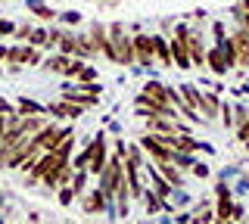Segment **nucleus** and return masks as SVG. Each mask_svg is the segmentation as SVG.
Instances as JSON below:
<instances>
[{
	"instance_id": "nucleus-1",
	"label": "nucleus",
	"mask_w": 249,
	"mask_h": 224,
	"mask_svg": "<svg viewBox=\"0 0 249 224\" xmlns=\"http://www.w3.org/2000/svg\"><path fill=\"white\" fill-rule=\"evenodd\" d=\"M109 44H112V56L119 66H134V44H131L128 32L115 22V25H109Z\"/></svg>"
},
{
	"instance_id": "nucleus-2",
	"label": "nucleus",
	"mask_w": 249,
	"mask_h": 224,
	"mask_svg": "<svg viewBox=\"0 0 249 224\" xmlns=\"http://www.w3.org/2000/svg\"><path fill=\"white\" fill-rule=\"evenodd\" d=\"M69 159H62L59 153H44L41 159L35 162V168H31V181H44V177H53L59 172V168H66Z\"/></svg>"
},
{
	"instance_id": "nucleus-3",
	"label": "nucleus",
	"mask_w": 249,
	"mask_h": 224,
	"mask_svg": "<svg viewBox=\"0 0 249 224\" xmlns=\"http://www.w3.org/2000/svg\"><path fill=\"white\" fill-rule=\"evenodd\" d=\"M66 137H72V128H56V125H47L41 134L35 137V143L41 146V153H53L56 146L66 140Z\"/></svg>"
},
{
	"instance_id": "nucleus-4",
	"label": "nucleus",
	"mask_w": 249,
	"mask_h": 224,
	"mask_svg": "<svg viewBox=\"0 0 249 224\" xmlns=\"http://www.w3.org/2000/svg\"><path fill=\"white\" fill-rule=\"evenodd\" d=\"M88 156H90V165H88V172L90 174H103V168H106V137L103 134H97V140H93L88 146Z\"/></svg>"
},
{
	"instance_id": "nucleus-5",
	"label": "nucleus",
	"mask_w": 249,
	"mask_h": 224,
	"mask_svg": "<svg viewBox=\"0 0 249 224\" xmlns=\"http://www.w3.org/2000/svg\"><path fill=\"white\" fill-rule=\"evenodd\" d=\"M131 44H134V63L137 66L156 63V56H153V37L150 34H134V37H131Z\"/></svg>"
},
{
	"instance_id": "nucleus-6",
	"label": "nucleus",
	"mask_w": 249,
	"mask_h": 224,
	"mask_svg": "<svg viewBox=\"0 0 249 224\" xmlns=\"http://www.w3.org/2000/svg\"><path fill=\"white\" fill-rule=\"evenodd\" d=\"M231 47H233V63L249 66V32L246 28H237L231 34Z\"/></svg>"
},
{
	"instance_id": "nucleus-7",
	"label": "nucleus",
	"mask_w": 249,
	"mask_h": 224,
	"mask_svg": "<svg viewBox=\"0 0 249 224\" xmlns=\"http://www.w3.org/2000/svg\"><path fill=\"white\" fill-rule=\"evenodd\" d=\"M199 32H190L187 34V53H190V66H206V50H202V41H199Z\"/></svg>"
},
{
	"instance_id": "nucleus-8",
	"label": "nucleus",
	"mask_w": 249,
	"mask_h": 224,
	"mask_svg": "<svg viewBox=\"0 0 249 224\" xmlns=\"http://www.w3.org/2000/svg\"><path fill=\"white\" fill-rule=\"evenodd\" d=\"M143 150H146V153H150V156H153L156 162H159V165H162V162H171V159H175V150H168V146H162V143H156V140H153V137H150V134H146V137H143Z\"/></svg>"
},
{
	"instance_id": "nucleus-9",
	"label": "nucleus",
	"mask_w": 249,
	"mask_h": 224,
	"mask_svg": "<svg viewBox=\"0 0 249 224\" xmlns=\"http://www.w3.org/2000/svg\"><path fill=\"white\" fill-rule=\"evenodd\" d=\"M206 63H209V69H212V72H215V75H224V72H228V69L233 66V63H231V59H228V56H224V50H221V47H215V50H209V53H206Z\"/></svg>"
},
{
	"instance_id": "nucleus-10",
	"label": "nucleus",
	"mask_w": 249,
	"mask_h": 224,
	"mask_svg": "<svg viewBox=\"0 0 249 224\" xmlns=\"http://www.w3.org/2000/svg\"><path fill=\"white\" fill-rule=\"evenodd\" d=\"M143 97L153 100V103L168 106V87H165V84H159V81H146L143 84Z\"/></svg>"
},
{
	"instance_id": "nucleus-11",
	"label": "nucleus",
	"mask_w": 249,
	"mask_h": 224,
	"mask_svg": "<svg viewBox=\"0 0 249 224\" xmlns=\"http://www.w3.org/2000/svg\"><path fill=\"white\" fill-rule=\"evenodd\" d=\"M153 56L159 59V66H171V50L162 34H153Z\"/></svg>"
},
{
	"instance_id": "nucleus-12",
	"label": "nucleus",
	"mask_w": 249,
	"mask_h": 224,
	"mask_svg": "<svg viewBox=\"0 0 249 224\" xmlns=\"http://www.w3.org/2000/svg\"><path fill=\"white\" fill-rule=\"evenodd\" d=\"M47 109L41 103H35V100H19L16 103V115H22V119H28V115H44Z\"/></svg>"
},
{
	"instance_id": "nucleus-13",
	"label": "nucleus",
	"mask_w": 249,
	"mask_h": 224,
	"mask_svg": "<svg viewBox=\"0 0 249 224\" xmlns=\"http://www.w3.org/2000/svg\"><path fill=\"white\" fill-rule=\"evenodd\" d=\"M103 206H106L103 190H93V193L84 196V212H103Z\"/></svg>"
},
{
	"instance_id": "nucleus-14",
	"label": "nucleus",
	"mask_w": 249,
	"mask_h": 224,
	"mask_svg": "<svg viewBox=\"0 0 249 224\" xmlns=\"http://www.w3.org/2000/svg\"><path fill=\"white\" fill-rule=\"evenodd\" d=\"M150 177H153V184H156V196L159 199H165L168 193H171V184L165 181V177H162L159 172H156V168H150Z\"/></svg>"
},
{
	"instance_id": "nucleus-15",
	"label": "nucleus",
	"mask_w": 249,
	"mask_h": 224,
	"mask_svg": "<svg viewBox=\"0 0 249 224\" xmlns=\"http://www.w3.org/2000/svg\"><path fill=\"white\" fill-rule=\"evenodd\" d=\"M44 66L50 69V72H62V75H66V72H69V66H72V59H69V56H62V53H59V56H50Z\"/></svg>"
},
{
	"instance_id": "nucleus-16",
	"label": "nucleus",
	"mask_w": 249,
	"mask_h": 224,
	"mask_svg": "<svg viewBox=\"0 0 249 224\" xmlns=\"http://www.w3.org/2000/svg\"><path fill=\"white\" fill-rule=\"evenodd\" d=\"M59 50H62V56H72V53L78 50V37H72V34H66V32H59Z\"/></svg>"
},
{
	"instance_id": "nucleus-17",
	"label": "nucleus",
	"mask_w": 249,
	"mask_h": 224,
	"mask_svg": "<svg viewBox=\"0 0 249 224\" xmlns=\"http://www.w3.org/2000/svg\"><path fill=\"white\" fill-rule=\"evenodd\" d=\"M162 172H165V181L171 187H181V174H178V168L171 165V162H162Z\"/></svg>"
},
{
	"instance_id": "nucleus-18",
	"label": "nucleus",
	"mask_w": 249,
	"mask_h": 224,
	"mask_svg": "<svg viewBox=\"0 0 249 224\" xmlns=\"http://www.w3.org/2000/svg\"><path fill=\"white\" fill-rule=\"evenodd\" d=\"M181 90H184V97L190 100V109H196V106H199V97H202V94H199L196 87H193V84H181Z\"/></svg>"
},
{
	"instance_id": "nucleus-19",
	"label": "nucleus",
	"mask_w": 249,
	"mask_h": 224,
	"mask_svg": "<svg viewBox=\"0 0 249 224\" xmlns=\"http://www.w3.org/2000/svg\"><path fill=\"white\" fill-rule=\"evenodd\" d=\"M47 37H50V32L37 28V32H31V37H28V47H41V44H47Z\"/></svg>"
},
{
	"instance_id": "nucleus-20",
	"label": "nucleus",
	"mask_w": 249,
	"mask_h": 224,
	"mask_svg": "<svg viewBox=\"0 0 249 224\" xmlns=\"http://www.w3.org/2000/svg\"><path fill=\"white\" fill-rule=\"evenodd\" d=\"M233 112H237V115H233V125H237V128H243L246 125V119H249V112H246V106H237V109H233Z\"/></svg>"
},
{
	"instance_id": "nucleus-21",
	"label": "nucleus",
	"mask_w": 249,
	"mask_h": 224,
	"mask_svg": "<svg viewBox=\"0 0 249 224\" xmlns=\"http://www.w3.org/2000/svg\"><path fill=\"white\" fill-rule=\"evenodd\" d=\"M93 78H97V72H93L90 66H84L81 72H78V81H81V84H93Z\"/></svg>"
},
{
	"instance_id": "nucleus-22",
	"label": "nucleus",
	"mask_w": 249,
	"mask_h": 224,
	"mask_svg": "<svg viewBox=\"0 0 249 224\" xmlns=\"http://www.w3.org/2000/svg\"><path fill=\"white\" fill-rule=\"evenodd\" d=\"M72 199H75V190L72 187H59V203L62 206H72Z\"/></svg>"
},
{
	"instance_id": "nucleus-23",
	"label": "nucleus",
	"mask_w": 249,
	"mask_h": 224,
	"mask_svg": "<svg viewBox=\"0 0 249 224\" xmlns=\"http://www.w3.org/2000/svg\"><path fill=\"white\" fill-rule=\"evenodd\" d=\"M171 165H181V168H190L193 159L190 156H181V153H175V159H171Z\"/></svg>"
},
{
	"instance_id": "nucleus-24",
	"label": "nucleus",
	"mask_w": 249,
	"mask_h": 224,
	"mask_svg": "<svg viewBox=\"0 0 249 224\" xmlns=\"http://www.w3.org/2000/svg\"><path fill=\"white\" fill-rule=\"evenodd\" d=\"M35 13H37L41 19H53V16H56V10H50V6H41V3L35 6Z\"/></svg>"
},
{
	"instance_id": "nucleus-25",
	"label": "nucleus",
	"mask_w": 249,
	"mask_h": 224,
	"mask_svg": "<svg viewBox=\"0 0 249 224\" xmlns=\"http://www.w3.org/2000/svg\"><path fill=\"white\" fill-rule=\"evenodd\" d=\"M143 199H146V208H150V212L159 208V196H156V193H143Z\"/></svg>"
},
{
	"instance_id": "nucleus-26",
	"label": "nucleus",
	"mask_w": 249,
	"mask_h": 224,
	"mask_svg": "<svg viewBox=\"0 0 249 224\" xmlns=\"http://www.w3.org/2000/svg\"><path fill=\"white\" fill-rule=\"evenodd\" d=\"M0 115H3V119H10V115H16V106H10L6 100H0Z\"/></svg>"
},
{
	"instance_id": "nucleus-27",
	"label": "nucleus",
	"mask_w": 249,
	"mask_h": 224,
	"mask_svg": "<svg viewBox=\"0 0 249 224\" xmlns=\"http://www.w3.org/2000/svg\"><path fill=\"white\" fill-rule=\"evenodd\" d=\"M237 137H240V143H243V146H249V119H246V125L237 131Z\"/></svg>"
},
{
	"instance_id": "nucleus-28",
	"label": "nucleus",
	"mask_w": 249,
	"mask_h": 224,
	"mask_svg": "<svg viewBox=\"0 0 249 224\" xmlns=\"http://www.w3.org/2000/svg\"><path fill=\"white\" fill-rule=\"evenodd\" d=\"M16 37H19V41H28V37H31V28L28 25H19V28H16Z\"/></svg>"
},
{
	"instance_id": "nucleus-29",
	"label": "nucleus",
	"mask_w": 249,
	"mask_h": 224,
	"mask_svg": "<svg viewBox=\"0 0 249 224\" xmlns=\"http://www.w3.org/2000/svg\"><path fill=\"white\" fill-rule=\"evenodd\" d=\"M0 34H16V25L13 22H0Z\"/></svg>"
},
{
	"instance_id": "nucleus-30",
	"label": "nucleus",
	"mask_w": 249,
	"mask_h": 224,
	"mask_svg": "<svg viewBox=\"0 0 249 224\" xmlns=\"http://www.w3.org/2000/svg\"><path fill=\"white\" fill-rule=\"evenodd\" d=\"M193 172H196L199 177H206V174H209V165H202V162H196V165H193Z\"/></svg>"
},
{
	"instance_id": "nucleus-31",
	"label": "nucleus",
	"mask_w": 249,
	"mask_h": 224,
	"mask_svg": "<svg viewBox=\"0 0 249 224\" xmlns=\"http://www.w3.org/2000/svg\"><path fill=\"white\" fill-rule=\"evenodd\" d=\"M3 134H6V119L0 115V140H3Z\"/></svg>"
},
{
	"instance_id": "nucleus-32",
	"label": "nucleus",
	"mask_w": 249,
	"mask_h": 224,
	"mask_svg": "<svg viewBox=\"0 0 249 224\" xmlns=\"http://www.w3.org/2000/svg\"><path fill=\"white\" fill-rule=\"evenodd\" d=\"M6 53H10V50H6V47H0V59H6Z\"/></svg>"
},
{
	"instance_id": "nucleus-33",
	"label": "nucleus",
	"mask_w": 249,
	"mask_h": 224,
	"mask_svg": "<svg viewBox=\"0 0 249 224\" xmlns=\"http://www.w3.org/2000/svg\"><path fill=\"white\" fill-rule=\"evenodd\" d=\"M0 72H3V69H0Z\"/></svg>"
}]
</instances>
